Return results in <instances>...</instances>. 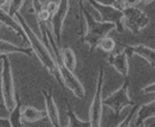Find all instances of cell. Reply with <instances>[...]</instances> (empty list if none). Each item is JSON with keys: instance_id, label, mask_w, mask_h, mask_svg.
Segmentation results:
<instances>
[{"instance_id": "obj_1", "label": "cell", "mask_w": 155, "mask_h": 127, "mask_svg": "<svg viewBox=\"0 0 155 127\" xmlns=\"http://www.w3.org/2000/svg\"><path fill=\"white\" fill-rule=\"evenodd\" d=\"M14 17L16 19V21L20 25L23 31L24 32L26 37H27V42L30 43V47L33 50L34 54L37 56L38 60L41 62L44 68L47 69L48 71L53 76L54 78L57 80V82L61 86L64 87L54 59L46 45L37 36L34 30L30 28V26L27 23L26 19L19 14V12L15 15Z\"/></svg>"}, {"instance_id": "obj_2", "label": "cell", "mask_w": 155, "mask_h": 127, "mask_svg": "<svg viewBox=\"0 0 155 127\" xmlns=\"http://www.w3.org/2000/svg\"><path fill=\"white\" fill-rule=\"evenodd\" d=\"M78 3L86 24V31L82 40L88 45L90 52L92 53L98 48L101 40L107 36L112 30L115 29V26L112 23L98 21L84 6L83 1H78Z\"/></svg>"}, {"instance_id": "obj_3", "label": "cell", "mask_w": 155, "mask_h": 127, "mask_svg": "<svg viewBox=\"0 0 155 127\" xmlns=\"http://www.w3.org/2000/svg\"><path fill=\"white\" fill-rule=\"evenodd\" d=\"M2 68L1 73V92H2L3 106L9 113L12 111L16 105L17 97L14 89V82L12 76V67L9 59L6 55H1Z\"/></svg>"}, {"instance_id": "obj_4", "label": "cell", "mask_w": 155, "mask_h": 127, "mask_svg": "<svg viewBox=\"0 0 155 127\" xmlns=\"http://www.w3.org/2000/svg\"><path fill=\"white\" fill-rule=\"evenodd\" d=\"M51 54L54 59L58 71L63 81L64 87H67L78 99H82L85 97V90L78 77L74 75V72L71 71L64 65L62 62L61 52L60 48H56L52 50Z\"/></svg>"}, {"instance_id": "obj_5", "label": "cell", "mask_w": 155, "mask_h": 127, "mask_svg": "<svg viewBox=\"0 0 155 127\" xmlns=\"http://www.w3.org/2000/svg\"><path fill=\"white\" fill-rule=\"evenodd\" d=\"M129 86L130 79L127 78L117 90L107 96L106 99H103V106H108L111 109L116 118L120 116L124 109L135 104L129 96Z\"/></svg>"}, {"instance_id": "obj_6", "label": "cell", "mask_w": 155, "mask_h": 127, "mask_svg": "<svg viewBox=\"0 0 155 127\" xmlns=\"http://www.w3.org/2000/svg\"><path fill=\"white\" fill-rule=\"evenodd\" d=\"M105 70L103 66H101L97 77L96 86L95 94L89 108V122L92 127L101 126V121L103 110V99H102V89L104 85Z\"/></svg>"}, {"instance_id": "obj_7", "label": "cell", "mask_w": 155, "mask_h": 127, "mask_svg": "<svg viewBox=\"0 0 155 127\" xmlns=\"http://www.w3.org/2000/svg\"><path fill=\"white\" fill-rule=\"evenodd\" d=\"M124 16V26L134 34H139L150 24V18L137 7L125 6L122 10Z\"/></svg>"}, {"instance_id": "obj_8", "label": "cell", "mask_w": 155, "mask_h": 127, "mask_svg": "<svg viewBox=\"0 0 155 127\" xmlns=\"http://www.w3.org/2000/svg\"><path fill=\"white\" fill-rule=\"evenodd\" d=\"M88 2L99 12L101 22L112 23L115 26V30L117 33H124L125 27L124 26V16L122 10L112 5H102L93 0H88Z\"/></svg>"}, {"instance_id": "obj_9", "label": "cell", "mask_w": 155, "mask_h": 127, "mask_svg": "<svg viewBox=\"0 0 155 127\" xmlns=\"http://www.w3.org/2000/svg\"><path fill=\"white\" fill-rule=\"evenodd\" d=\"M69 8H70L69 0H60V2L58 3V9L51 16V19H50L51 27H52V33L59 47H61V43L64 23L65 21V19L68 13Z\"/></svg>"}, {"instance_id": "obj_10", "label": "cell", "mask_w": 155, "mask_h": 127, "mask_svg": "<svg viewBox=\"0 0 155 127\" xmlns=\"http://www.w3.org/2000/svg\"><path fill=\"white\" fill-rule=\"evenodd\" d=\"M131 107L133 110V118L130 126L143 127L148 119L155 117L154 99L146 104H134Z\"/></svg>"}, {"instance_id": "obj_11", "label": "cell", "mask_w": 155, "mask_h": 127, "mask_svg": "<svg viewBox=\"0 0 155 127\" xmlns=\"http://www.w3.org/2000/svg\"><path fill=\"white\" fill-rule=\"evenodd\" d=\"M124 47V51L127 53L129 58L132 57L134 55H137L143 58L151 66L152 68L155 67V51L153 48L147 46L144 44L140 43L137 45H129V44L120 43Z\"/></svg>"}, {"instance_id": "obj_12", "label": "cell", "mask_w": 155, "mask_h": 127, "mask_svg": "<svg viewBox=\"0 0 155 127\" xmlns=\"http://www.w3.org/2000/svg\"><path fill=\"white\" fill-rule=\"evenodd\" d=\"M41 93L44 98L45 111H46L47 116H48V118L51 122V125L54 127L61 126L60 116H59V112H58L56 103H55L54 99L52 88L43 89L41 90Z\"/></svg>"}, {"instance_id": "obj_13", "label": "cell", "mask_w": 155, "mask_h": 127, "mask_svg": "<svg viewBox=\"0 0 155 127\" xmlns=\"http://www.w3.org/2000/svg\"><path fill=\"white\" fill-rule=\"evenodd\" d=\"M129 57L124 51L115 54H109L107 57V63L113 67L117 73L124 79L129 78Z\"/></svg>"}, {"instance_id": "obj_14", "label": "cell", "mask_w": 155, "mask_h": 127, "mask_svg": "<svg viewBox=\"0 0 155 127\" xmlns=\"http://www.w3.org/2000/svg\"><path fill=\"white\" fill-rule=\"evenodd\" d=\"M0 23L10 29L11 30L16 33L18 36H19L24 41L27 42V37H26L24 32L23 31L21 26L16 21L15 17L11 16L8 13V12L4 11L1 7H0Z\"/></svg>"}, {"instance_id": "obj_15", "label": "cell", "mask_w": 155, "mask_h": 127, "mask_svg": "<svg viewBox=\"0 0 155 127\" xmlns=\"http://www.w3.org/2000/svg\"><path fill=\"white\" fill-rule=\"evenodd\" d=\"M21 116L22 119H24L26 122H35L48 118L45 110H38L34 106H28V105L22 106Z\"/></svg>"}, {"instance_id": "obj_16", "label": "cell", "mask_w": 155, "mask_h": 127, "mask_svg": "<svg viewBox=\"0 0 155 127\" xmlns=\"http://www.w3.org/2000/svg\"><path fill=\"white\" fill-rule=\"evenodd\" d=\"M12 53H19L28 56H33L34 52L30 47H21L15 44L0 39V56L1 55H9Z\"/></svg>"}, {"instance_id": "obj_17", "label": "cell", "mask_w": 155, "mask_h": 127, "mask_svg": "<svg viewBox=\"0 0 155 127\" xmlns=\"http://www.w3.org/2000/svg\"><path fill=\"white\" fill-rule=\"evenodd\" d=\"M66 106V114H67L68 119V123L67 126L69 127H92L89 120L85 121L82 120L76 115L74 110L71 106V104L68 103L67 99H65Z\"/></svg>"}, {"instance_id": "obj_18", "label": "cell", "mask_w": 155, "mask_h": 127, "mask_svg": "<svg viewBox=\"0 0 155 127\" xmlns=\"http://www.w3.org/2000/svg\"><path fill=\"white\" fill-rule=\"evenodd\" d=\"M62 62L64 65L71 71L74 72L77 65L76 55L73 49L70 47H65L61 49Z\"/></svg>"}, {"instance_id": "obj_19", "label": "cell", "mask_w": 155, "mask_h": 127, "mask_svg": "<svg viewBox=\"0 0 155 127\" xmlns=\"http://www.w3.org/2000/svg\"><path fill=\"white\" fill-rule=\"evenodd\" d=\"M17 97V96H16ZM21 107L22 105L18 99L17 97V102H16V105L14 107V109L12 110V112L9 113L10 116H9V122H10L11 127H19L23 126L22 124V116H21Z\"/></svg>"}, {"instance_id": "obj_20", "label": "cell", "mask_w": 155, "mask_h": 127, "mask_svg": "<svg viewBox=\"0 0 155 127\" xmlns=\"http://www.w3.org/2000/svg\"><path fill=\"white\" fill-rule=\"evenodd\" d=\"M116 42H115V40L107 36L101 40L98 45V48L105 52H111L116 48Z\"/></svg>"}, {"instance_id": "obj_21", "label": "cell", "mask_w": 155, "mask_h": 127, "mask_svg": "<svg viewBox=\"0 0 155 127\" xmlns=\"http://www.w3.org/2000/svg\"><path fill=\"white\" fill-rule=\"evenodd\" d=\"M26 0H9V9H8V13L11 16L14 17L15 15L19 12L22 6L24 4Z\"/></svg>"}, {"instance_id": "obj_22", "label": "cell", "mask_w": 155, "mask_h": 127, "mask_svg": "<svg viewBox=\"0 0 155 127\" xmlns=\"http://www.w3.org/2000/svg\"><path fill=\"white\" fill-rule=\"evenodd\" d=\"M93 1L102 5H112L120 10H123L126 6L123 0H93Z\"/></svg>"}, {"instance_id": "obj_23", "label": "cell", "mask_w": 155, "mask_h": 127, "mask_svg": "<svg viewBox=\"0 0 155 127\" xmlns=\"http://www.w3.org/2000/svg\"><path fill=\"white\" fill-rule=\"evenodd\" d=\"M58 7V3H57L54 1H51V0H48V2L44 5V9L48 11L51 16H52L56 12Z\"/></svg>"}, {"instance_id": "obj_24", "label": "cell", "mask_w": 155, "mask_h": 127, "mask_svg": "<svg viewBox=\"0 0 155 127\" xmlns=\"http://www.w3.org/2000/svg\"><path fill=\"white\" fill-rule=\"evenodd\" d=\"M155 92V83L152 82V83L147 85L143 86V88H141L140 90V93L142 95H149V94H154Z\"/></svg>"}, {"instance_id": "obj_25", "label": "cell", "mask_w": 155, "mask_h": 127, "mask_svg": "<svg viewBox=\"0 0 155 127\" xmlns=\"http://www.w3.org/2000/svg\"><path fill=\"white\" fill-rule=\"evenodd\" d=\"M126 6L129 7H137L141 3L140 0H123Z\"/></svg>"}, {"instance_id": "obj_26", "label": "cell", "mask_w": 155, "mask_h": 127, "mask_svg": "<svg viewBox=\"0 0 155 127\" xmlns=\"http://www.w3.org/2000/svg\"><path fill=\"white\" fill-rule=\"evenodd\" d=\"M0 127H11L9 119L0 118Z\"/></svg>"}, {"instance_id": "obj_27", "label": "cell", "mask_w": 155, "mask_h": 127, "mask_svg": "<svg viewBox=\"0 0 155 127\" xmlns=\"http://www.w3.org/2000/svg\"><path fill=\"white\" fill-rule=\"evenodd\" d=\"M141 3L144 4V5H150L152 2H153L154 0H140Z\"/></svg>"}, {"instance_id": "obj_28", "label": "cell", "mask_w": 155, "mask_h": 127, "mask_svg": "<svg viewBox=\"0 0 155 127\" xmlns=\"http://www.w3.org/2000/svg\"><path fill=\"white\" fill-rule=\"evenodd\" d=\"M7 2L8 0H0V7L2 8L3 6H5L6 5V3H7Z\"/></svg>"}, {"instance_id": "obj_29", "label": "cell", "mask_w": 155, "mask_h": 127, "mask_svg": "<svg viewBox=\"0 0 155 127\" xmlns=\"http://www.w3.org/2000/svg\"><path fill=\"white\" fill-rule=\"evenodd\" d=\"M0 108H5V107H4L3 105H1V104H0Z\"/></svg>"}, {"instance_id": "obj_30", "label": "cell", "mask_w": 155, "mask_h": 127, "mask_svg": "<svg viewBox=\"0 0 155 127\" xmlns=\"http://www.w3.org/2000/svg\"><path fill=\"white\" fill-rule=\"evenodd\" d=\"M77 1H83V0H77Z\"/></svg>"}, {"instance_id": "obj_31", "label": "cell", "mask_w": 155, "mask_h": 127, "mask_svg": "<svg viewBox=\"0 0 155 127\" xmlns=\"http://www.w3.org/2000/svg\"><path fill=\"white\" fill-rule=\"evenodd\" d=\"M2 26V24H1V23H0V26Z\"/></svg>"}]
</instances>
